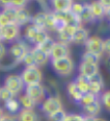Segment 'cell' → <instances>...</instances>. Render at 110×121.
<instances>
[{"instance_id":"20","label":"cell","mask_w":110,"mask_h":121,"mask_svg":"<svg viewBox=\"0 0 110 121\" xmlns=\"http://www.w3.org/2000/svg\"><path fill=\"white\" fill-rule=\"evenodd\" d=\"M31 23L35 25L37 28L46 30V11L39 12L31 18Z\"/></svg>"},{"instance_id":"39","label":"cell","mask_w":110,"mask_h":121,"mask_svg":"<svg viewBox=\"0 0 110 121\" xmlns=\"http://www.w3.org/2000/svg\"><path fill=\"white\" fill-rule=\"evenodd\" d=\"M11 23L12 22L8 20V18H7L2 12H0V27L6 26L7 24H11Z\"/></svg>"},{"instance_id":"13","label":"cell","mask_w":110,"mask_h":121,"mask_svg":"<svg viewBox=\"0 0 110 121\" xmlns=\"http://www.w3.org/2000/svg\"><path fill=\"white\" fill-rule=\"evenodd\" d=\"M78 71L80 75H83V76L89 78L92 75L97 74L99 72V65H94V64L81 62L78 66Z\"/></svg>"},{"instance_id":"45","label":"cell","mask_w":110,"mask_h":121,"mask_svg":"<svg viewBox=\"0 0 110 121\" xmlns=\"http://www.w3.org/2000/svg\"><path fill=\"white\" fill-rule=\"evenodd\" d=\"M0 5L2 7L11 5V0H0Z\"/></svg>"},{"instance_id":"4","label":"cell","mask_w":110,"mask_h":121,"mask_svg":"<svg viewBox=\"0 0 110 121\" xmlns=\"http://www.w3.org/2000/svg\"><path fill=\"white\" fill-rule=\"evenodd\" d=\"M29 51V47L24 41H16L9 47V54L16 65L22 63L24 56Z\"/></svg>"},{"instance_id":"31","label":"cell","mask_w":110,"mask_h":121,"mask_svg":"<svg viewBox=\"0 0 110 121\" xmlns=\"http://www.w3.org/2000/svg\"><path fill=\"white\" fill-rule=\"evenodd\" d=\"M54 21L55 16L53 11L46 12V30H54Z\"/></svg>"},{"instance_id":"43","label":"cell","mask_w":110,"mask_h":121,"mask_svg":"<svg viewBox=\"0 0 110 121\" xmlns=\"http://www.w3.org/2000/svg\"><path fill=\"white\" fill-rule=\"evenodd\" d=\"M84 121H107V120H105L104 118L99 117V116H97V117H89V116H85Z\"/></svg>"},{"instance_id":"17","label":"cell","mask_w":110,"mask_h":121,"mask_svg":"<svg viewBox=\"0 0 110 121\" xmlns=\"http://www.w3.org/2000/svg\"><path fill=\"white\" fill-rule=\"evenodd\" d=\"M53 11L57 13L69 12L73 4V0H51Z\"/></svg>"},{"instance_id":"1","label":"cell","mask_w":110,"mask_h":121,"mask_svg":"<svg viewBox=\"0 0 110 121\" xmlns=\"http://www.w3.org/2000/svg\"><path fill=\"white\" fill-rule=\"evenodd\" d=\"M51 66L53 71L61 77H67L72 75V73L74 72V69H75V64L73 60L71 59V56L52 60Z\"/></svg>"},{"instance_id":"7","label":"cell","mask_w":110,"mask_h":121,"mask_svg":"<svg viewBox=\"0 0 110 121\" xmlns=\"http://www.w3.org/2000/svg\"><path fill=\"white\" fill-rule=\"evenodd\" d=\"M86 51L92 52V53L102 56L104 54V40L99 36H89L85 42Z\"/></svg>"},{"instance_id":"24","label":"cell","mask_w":110,"mask_h":121,"mask_svg":"<svg viewBox=\"0 0 110 121\" xmlns=\"http://www.w3.org/2000/svg\"><path fill=\"white\" fill-rule=\"evenodd\" d=\"M19 102L22 109H27V110H34V108L36 107L37 103L34 101L33 99H31L28 95L23 94L19 97Z\"/></svg>"},{"instance_id":"33","label":"cell","mask_w":110,"mask_h":121,"mask_svg":"<svg viewBox=\"0 0 110 121\" xmlns=\"http://www.w3.org/2000/svg\"><path fill=\"white\" fill-rule=\"evenodd\" d=\"M66 116H67V113L62 109L60 111H57V112L53 113V114L49 115L48 119H49V121H63Z\"/></svg>"},{"instance_id":"5","label":"cell","mask_w":110,"mask_h":121,"mask_svg":"<svg viewBox=\"0 0 110 121\" xmlns=\"http://www.w3.org/2000/svg\"><path fill=\"white\" fill-rule=\"evenodd\" d=\"M63 108L61 99L58 96H48L42 101L41 109L42 112L47 116L53 114V113L60 111Z\"/></svg>"},{"instance_id":"9","label":"cell","mask_w":110,"mask_h":121,"mask_svg":"<svg viewBox=\"0 0 110 121\" xmlns=\"http://www.w3.org/2000/svg\"><path fill=\"white\" fill-rule=\"evenodd\" d=\"M81 25H75V24H67L64 28H62L60 31H58V40L59 42H62L64 44L69 45L73 41V37L76 32L77 28Z\"/></svg>"},{"instance_id":"12","label":"cell","mask_w":110,"mask_h":121,"mask_svg":"<svg viewBox=\"0 0 110 121\" xmlns=\"http://www.w3.org/2000/svg\"><path fill=\"white\" fill-rule=\"evenodd\" d=\"M82 108H83L84 116H89V117H97V116H99L102 112V109H103L102 103L100 101V98Z\"/></svg>"},{"instance_id":"37","label":"cell","mask_w":110,"mask_h":121,"mask_svg":"<svg viewBox=\"0 0 110 121\" xmlns=\"http://www.w3.org/2000/svg\"><path fill=\"white\" fill-rule=\"evenodd\" d=\"M85 116L81 114H67L63 121H84Z\"/></svg>"},{"instance_id":"47","label":"cell","mask_w":110,"mask_h":121,"mask_svg":"<svg viewBox=\"0 0 110 121\" xmlns=\"http://www.w3.org/2000/svg\"><path fill=\"white\" fill-rule=\"evenodd\" d=\"M105 65H106V67L110 70V56H107L106 60H105Z\"/></svg>"},{"instance_id":"15","label":"cell","mask_w":110,"mask_h":121,"mask_svg":"<svg viewBox=\"0 0 110 121\" xmlns=\"http://www.w3.org/2000/svg\"><path fill=\"white\" fill-rule=\"evenodd\" d=\"M88 38H89L88 29L84 28L83 26H79L73 37L72 43H75V44H77V45H84Z\"/></svg>"},{"instance_id":"35","label":"cell","mask_w":110,"mask_h":121,"mask_svg":"<svg viewBox=\"0 0 110 121\" xmlns=\"http://www.w3.org/2000/svg\"><path fill=\"white\" fill-rule=\"evenodd\" d=\"M22 63H24L25 64V67H31V66H36L35 64V60H34V57L33 55L31 53V50L29 49V51L26 53V55L24 56L23 60H22Z\"/></svg>"},{"instance_id":"48","label":"cell","mask_w":110,"mask_h":121,"mask_svg":"<svg viewBox=\"0 0 110 121\" xmlns=\"http://www.w3.org/2000/svg\"><path fill=\"white\" fill-rule=\"evenodd\" d=\"M4 114H5V113H4L3 109H2V108H0V121H1L2 117H3V116H4Z\"/></svg>"},{"instance_id":"32","label":"cell","mask_w":110,"mask_h":121,"mask_svg":"<svg viewBox=\"0 0 110 121\" xmlns=\"http://www.w3.org/2000/svg\"><path fill=\"white\" fill-rule=\"evenodd\" d=\"M15 98V95L9 90H7L5 87H0V100L3 102H6L8 100Z\"/></svg>"},{"instance_id":"10","label":"cell","mask_w":110,"mask_h":121,"mask_svg":"<svg viewBox=\"0 0 110 121\" xmlns=\"http://www.w3.org/2000/svg\"><path fill=\"white\" fill-rule=\"evenodd\" d=\"M70 52L71 51H70L69 45L58 41V42H55L51 53H50V57L52 60L62 59V57L70 56Z\"/></svg>"},{"instance_id":"28","label":"cell","mask_w":110,"mask_h":121,"mask_svg":"<svg viewBox=\"0 0 110 121\" xmlns=\"http://www.w3.org/2000/svg\"><path fill=\"white\" fill-rule=\"evenodd\" d=\"M2 13L8 18V20L12 22V23H15V20H16V13H17V9L12 5L8 6H4L2 7Z\"/></svg>"},{"instance_id":"44","label":"cell","mask_w":110,"mask_h":121,"mask_svg":"<svg viewBox=\"0 0 110 121\" xmlns=\"http://www.w3.org/2000/svg\"><path fill=\"white\" fill-rule=\"evenodd\" d=\"M98 1L105 7V9H106V7H109V6H110V0H98Z\"/></svg>"},{"instance_id":"19","label":"cell","mask_w":110,"mask_h":121,"mask_svg":"<svg viewBox=\"0 0 110 121\" xmlns=\"http://www.w3.org/2000/svg\"><path fill=\"white\" fill-rule=\"evenodd\" d=\"M67 94H69V96L71 97V99H73L74 101L76 102H80V100H81L82 96H83V94H82L81 92H80V90L78 89V87H77L76 82H69L67 86Z\"/></svg>"},{"instance_id":"14","label":"cell","mask_w":110,"mask_h":121,"mask_svg":"<svg viewBox=\"0 0 110 121\" xmlns=\"http://www.w3.org/2000/svg\"><path fill=\"white\" fill-rule=\"evenodd\" d=\"M31 50V53L34 57V60H35V64L37 67L44 66L48 63V60L50 59V55L47 54L46 52H44L43 50H41L37 46H34Z\"/></svg>"},{"instance_id":"30","label":"cell","mask_w":110,"mask_h":121,"mask_svg":"<svg viewBox=\"0 0 110 121\" xmlns=\"http://www.w3.org/2000/svg\"><path fill=\"white\" fill-rule=\"evenodd\" d=\"M97 99H99V96H97V95L88 92V93L83 94V96H82L79 103L81 104V107H84V105H87V104H89V103L94 102V100H97Z\"/></svg>"},{"instance_id":"46","label":"cell","mask_w":110,"mask_h":121,"mask_svg":"<svg viewBox=\"0 0 110 121\" xmlns=\"http://www.w3.org/2000/svg\"><path fill=\"white\" fill-rule=\"evenodd\" d=\"M105 18L108 19L109 21H110V6L105 9Z\"/></svg>"},{"instance_id":"6","label":"cell","mask_w":110,"mask_h":121,"mask_svg":"<svg viewBox=\"0 0 110 121\" xmlns=\"http://www.w3.org/2000/svg\"><path fill=\"white\" fill-rule=\"evenodd\" d=\"M25 94L28 95L36 103H39L46 98L47 92H46V88L41 82V84L25 86Z\"/></svg>"},{"instance_id":"26","label":"cell","mask_w":110,"mask_h":121,"mask_svg":"<svg viewBox=\"0 0 110 121\" xmlns=\"http://www.w3.org/2000/svg\"><path fill=\"white\" fill-rule=\"evenodd\" d=\"M100 60H101V56L92 53V52L86 51V50L82 53V56H81V62L88 63V64H94V65H99Z\"/></svg>"},{"instance_id":"16","label":"cell","mask_w":110,"mask_h":121,"mask_svg":"<svg viewBox=\"0 0 110 121\" xmlns=\"http://www.w3.org/2000/svg\"><path fill=\"white\" fill-rule=\"evenodd\" d=\"M17 121H39V116L34 110L21 109L17 114Z\"/></svg>"},{"instance_id":"23","label":"cell","mask_w":110,"mask_h":121,"mask_svg":"<svg viewBox=\"0 0 110 121\" xmlns=\"http://www.w3.org/2000/svg\"><path fill=\"white\" fill-rule=\"evenodd\" d=\"M74 82H76L77 87H78V89L80 90V92H81L82 94H85V93L89 92V80L87 77L79 74Z\"/></svg>"},{"instance_id":"3","label":"cell","mask_w":110,"mask_h":121,"mask_svg":"<svg viewBox=\"0 0 110 121\" xmlns=\"http://www.w3.org/2000/svg\"><path fill=\"white\" fill-rule=\"evenodd\" d=\"M3 87H5L7 90H9L12 94L16 96V95H19L20 93L23 91L25 85L22 80L20 74H8L5 76L3 82Z\"/></svg>"},{"instance_id":"34","label":"cell","mask_w":110,"mask_h":121,"mask_svg":"<svg viewBox=\"0 0 110 121\" xmlns=\"http://www.w3.org/2000/svg\"><path fill=\"white\" fill-rule=\"evenodd\" d=\"M84 9V3H81V2H73L72 4V7H71V13H73L76 17H80L81 13L83 12Z\"/></svg>"},{"instance_id":"27","label":"cell","mask_w":110,"mask_h":121,"mask_svg":"<svg viewBox=\"0 0 110 121\" xmlns=\"http://www.w3.org/2000/svg\"><path fill=\"white\" fill-rule=\"evenodd\" d=\"M54 44H55L54 40L52 39L51 37H48L43 43H42V44H39L37 47H39L41 50H43L44 52H46L47 54L50 55V53H51V51H52V48H53V46H54Z\"/></svg>"},{"instance_id":"29","label":"cell","mask_w":110,"mask_h":121,"mask_svg":"<svg viewBox=\"0 0 110 121\" xmlns=\"http://www.w3.org/2000/svg\"><path fill=\"white\" fill-rule=\"evenodd\" d=\"M100 101L102 103V107L110 112V90L104 91L100 95Z\"/></svg>"},{"instance_id":"21","label":"cell","mask_w":110,"mask_h":121,"mask_svg":"<svg viewBox=\"0 0 110 121\" xmlns=\"http://www.w3.org/2000/svg\"><path fill=\"white\" fill-rule=\"evenodd\" d=\"M79 20H80V23L81 24L91 23V22L96 21V19H94V15H92V13H91L89 3H84V9H83V12L81 13V15H80Z\"/></svg>"},{"instance_id":"42","label":"cell","mask_w":110,"mask_h":121,"mask_svg":"<svg viewBox=\"0 0 110 121\" xmlns=\"http://www.w3.org/2000/svg\"><path fill=\"white\" fill-rule=\"evenodd\" d=\"M1 121H17V116L12 114H4Z\"/></svg>"},{"instance_id":"11","label":"cell","mask_w":110,"mask_h":121,"mask_svg":"<svg viewBox=\"0 0 110 121\" xmlns=\"http://www.w3.org/2000/svg\"><path fill=\"white\" fill-rule=\"evenodd\" d=\"M31 15L29 11L26 7H21V9H17L16 13V20L15 23L19 25L20 27L24 26V25H28V23L31 22Z\"/></svg>"},{"instance_id":"8","label":"cell","mask_w":110,"mask_h":121,"mask_svg":"<svg viewBox=\"0 0 110 121\" xmlns=\"http://www.w3.org/2000/svg\"><path fill=\"white\" fill-rule=\"evenodd\" d=\"M2 29V38L3 41L6 42H15L18 41L20 37V26L16 23L7 24L6 26L1 27Z\"/></svg>"},{"instance_id":"38","label":"cell","mask_w":110,"mask_h":121,"mask_svg":"<svg viewBox=\"0 0 110 121\" xmlns=\"http://www.w3.org/2000/svg\"><path fill=\"white\" fill-rule=\"evenodd\" d=\"M28 2V0H11V5L16 7V9H21L25 7Z\"/></svg>"},{"instance_id":"2","label":"cell","mask_w":110,"mask_h":121,"mask_svg":"<svg viewBox=\"0 0 110 121\" xmlns=\"http://www.w3.org/2000/svg\"><path fill=\"white\" fill-rule=\"evenodd\" d=\"M25 86L41 84L43 80V72L37 66L25 67L20 74Z\"/></svg>"},{"instance_id":"25","label":"cell","mask_w":110,"mask_h":121,"mask_svg":"<svg viewBox=\"0 0 110 121\" xmlns=\"http://www.w3.org/2000/svg\"><path fill=\"white\" fill-rule=\"evenodd\" d=\"M4 107H5V109L8 111L9 114H12V115L18 114L19 111L21 110V105H20L19 100L16 99V98H12V99L8 100V101L4 102Z\"/></svg>"},{"instance_id":"18","label":"cell","mask_w":110,"mask_h":121,"mask_svg":"<svg viewBox=\"0 0 110 121\" xmlns=\"http://www.w3.org/2000/svg\"><path fill=\"white\" fill-rule=\"evenodd\" d=\"M91 13L96 20H103L105 18V7L102 5L98 0H92L89 3Z\"/></svg>"},{"instance_id":"41","label":"cell","mask_w":110,"mask_h":121,"mask_svg":"<svg viewBox=\"0 0 110 121\" xmlns=\"http://www.w3.org/2000/svg\"><path fill=\"white\" fill-rule=\"evenodd\" d=\"M6 54V48H5V45L3 44V42L0 41V62L5 57Z\"/></svg>"},{"instance_id":"40","label":"cell","mask_w":110,"mask_h":121,"mask_svg":"<svg viewBox=\"0 0 110 121\" xmlns=\"http://www.w3.org/2000/svg\"><path fill=\"white\" fill-rule=\"evenodd\" d=\"M104 53L110 56V38L104 40Z\"/></svg>"},{"instance_id":"22","label":"cell","mask_w":110,"mask_h":121,"mask_svg":"<svg viewBox=\"0 0 110 121\" xmlns=\"http://www.w3.org/2000/svg\"><path fill=\"white\" fill-rule=\"evenodd\" d=\"M42 29L37 28V27L35 26V25H33L32 23L28 24L26 26V28H25L24 30V38L26 41L30 42V43H33L34 40H35V37L36 35L39 34V31Z\"/></svg>"},{"instance_id":"36","label":"cell","mask_w":110,"mask_h":121,"mask_svg":"<svg viewBox=\"0 0 110 121\" xmlns=\"http://www.w3.org/2000/svg\"><path fill=\"white\" fill-rule=\"evenodd\" d=\"M48 37H49V35H48V32H47V30H39V34H37L35 37V40H34V42H33L34 46H39V45L42 44Z\"/></svg>"},{"instance_id":"49","label":"cell","mask_w":110,"mask_h":121,"mask_svg":"<svg viewBox=\"0 0 110 121\" xmlns=\"http://www.w3.org/2000/svg\"><path fill=\"white\" fill-rule=\"evenodd\" d=\"M0 41H3V38H2V29L0 27Z\"/></svg>"}]
</instances>
